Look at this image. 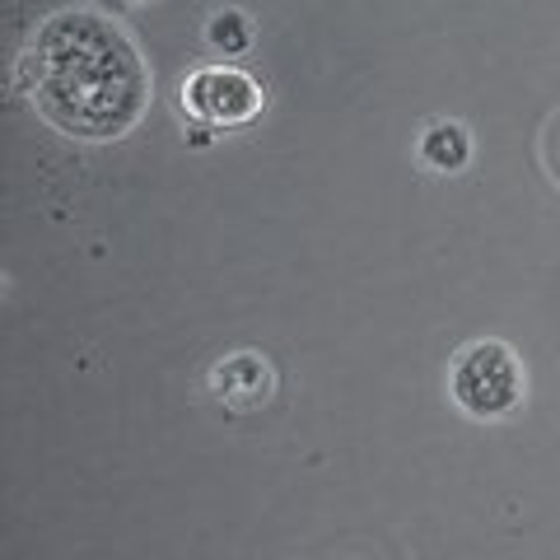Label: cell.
<instances>
[{
  "label": "cell",
  "mask_w": 560,
  "mask_h": 560,
  "mask_svg": "<svg viewBox=\"0 0 560 560\" xmlns=\"http://www.w3.org/2000/svg\"><path fill=\"white\" fill-rule=\"evenodd\" d=\"M420 160L434 173H458L471 160V136L463 121H434V127L420 136Z\"/></svg>",
  "instance_id": "5"
},
{
  "label": "cell",
  "mask_w": 560,
  "mask_h": 560,
  "mask_svg": "<svg viewBox=\"0 0 560 560\" xmlns=\"http://www.w3.org/2000/svg\"><path fill=\"white\" fill-rule=\"evenodd\" d=\"M210 393H215L230 411H257L267 407L276 393V370L257 350H234L210 370Z\"/></svg>",
  "instance_id": "4"
},
{
  "label": "cell",
  "mask_w": 560,
  "mask_h": 560,
  "mask_svg": "<svg viewBox=\"0 0 560 560\" xmlns=\"http://www.w3.org/2000/svg\"><path fill=\"white\" fill-rule=\"evenodd\" d=\"M131 5H140V0H131Z\"/></svg>",
  "instance_id": "7"
},
{
  "label": "cell",
  "mask_w": 560,
  "mask_h": 560,
  "mask_svg": "<svg viewBox=\"0 0 560 560\" xmlns=\"http://www.w3.org/2000/svg\"><path fill=\"white\" fill-rule=\"evenodd\" d=\"M20 84L51 127L75 140H121L150 108V66L113 20L61 10L24 47Z\"/></svg>",
  "instance_id": "1"
},
{
  "label": "cell",
  "mask_w": 560,
  "mask_h": 560,
  "mask_svg": "<svg viewBox=\"0 0 560 560\" xmlns=\"http://www.w3.org/2000/svg\"><path fill=\"white\" fill-rule=\"evenodd\" d=\"M448 397L477 420H504L510 411H518L528 397V374H523L514 346L495 337L463 346L448 370Z\"/></svg>",
  "instance_id": "2"
},
{
  "label": "cell",
  "mask_w": 560,
  "mask_h": 560,
  "mask_svg": "<svg viewBox=\"0 0 560 560\" xmlns=\"http://www.w3.org/2000/svg\"><path fill=\"white\" fill-rule=\"evenodd\" d=\"M206 43L224 51V57H238V51H248V43H253V24L243 20L238 10H220L215 20L206 24Z\"/></svg>",
  "instance_id": "6"
},
{
  "label": "cell",
  "mask_w": 560,
  "mask_h": 560,
  "mask_svg": "<svg viewBox=\"0 0 560 560\" xmlns=\"http://www.w3.org/2000/svg\"><path fill=\"white\" fill-rule=\"evenodd\" d=\"M183 108L201 121V127H248V121L267 108V94L248 70L234 66H206L191 70L183 80Z\"/></svg>",
  "instance_id": "3"
}]
</instances>
